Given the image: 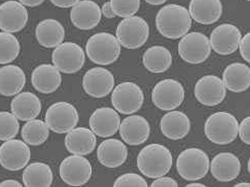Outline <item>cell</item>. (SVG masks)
Returning <instances> with one entry per match:
<instances>
[{"instance_id":"1f68e13d","label":"cell","mask_w":250,"mask_h":187,"mask_svg":"<svg viewBox=\"0 0 250 187\" xmlns=\"http://www.w3.org/2000/svg\"><path fill=\"white\" fill-rule=\"evenodd\" d=\"M142 62L149 72L163 73L170 68L172 64V55L165 46L153 45L144 53Z\"/></svg>"},{"instance_id":"6da1fadb","label":"cell","mask_w":250,"mask_h":187,"mask_svg":"<svg viewBox=\"0 0 250 187\" xmlns=\"http://www.w3.org/2000/svg\"><path fill=\"white\" fill-rule=\"evenodd\" d=\"M191 20L188 9L185 6L168 4L158 12L156 26L161 35L169 39H178L188 33Z\"/></svg>"},{"instance_id":"d4e9b609","label":"cell","mask_w":250,"mask_h":187,"mask_svg":"<svg viewBox=\"0 0 250 187\" xmlns=\"http://www.w3.org/2000/svg\"><path fill=\"white\" fill-rule=\"evenodd\" d=\"M188 13L197 23L211 25L222 17L223 4L220 0H190Z\"/></svg>"},{"instance_id":"ffe728a7","label":"cell","mask_w":250,"mask_h":187,"mask_svg":"<svg viewBox=\"0 0 250 187\" xmlns=\"http://www.w3.org/2000/svg\"><path fill=\"white\" fill-rule=\"evenodd\" d=\"M101 8L93 0H81L70 12L72 24L82 30H91L101 21Z\"/></svg>"},{"instance_id":"ba28073f","label":"cell","mask_w":250,"mask_h":187,"mask_svg":"<svg viewBox=\"0 0 250 187\" xmlns=\"http://www.w3.org/2000/svg\"><path fill=\"white\" fill-rule=\"evenodd\" d=\"M80 115L76 108L68 102H57L51 105L45 112V124L57 134H65L76 126Z\"/></svg>"},{"instance_id":"5b68a950","label":"cell","mask_w":250,"mask_h":187,"mask_svg":"<svg viewBox=\"0 0 250 187\" xmlns=\"http://www.w3.org/2000/svg\"><path fill=\"white\" fill-rule=\"evenodd\" d=\"M176 168L182 179L198 181L207 175L210 168V161L205 151L194 147L184 150L178 155Z\"/></svg>"},{"instance_id":"c3c4849f","label":"cell","mask_w":250,"mask_h":187,"mask_svg":"<svg viewBox=\"0 0 250 187\" xmlns=\"http://www.w3.org/2000/svg\"><path fill=\"white\" fill-rule=\"evenodd\" d=\"M247 1H250V0H247Z\"/></svg>"},{"instance_id":"44dd1931","label":"cell","mask_w":250,"mask_h":187,"mask_svg":"<svg viewBox=\"0 0 250 187\" xmlns=\"http://www.w3.org/2000/svg\"><path fill=\"white\" fill-rule=\"evenodd\" d=\"M209 169L217 181L230 182L239 176L241 171V163L235 154L222 152L213 157Z\"/></svg>"},{"instance_id":"4fadbf2b","label":"cell","mask_w":250,"mask_h":187,"mask_svg":"<svg viewBox=\"0 0 250 187\" xmlns=\"http://www.w3.org/2000/svg\"><path fill=\"white\" fill-rule=\"evenodd\" d=\"M31 159V151L23 140L9 139L0 146V165L8 171L24 169Z\"/></svg>"},{"instance_id":"4dcf8cb0","label":"cell","mask_w":250,"mask_h":187,"mask_svg":"<svg viewBox=\"0 0 250 187\" xmlns=\"http://www.w3.org/2000/svg\"><path fill=\"white\" fill-rule=\"evenodd\" d=\"M22 178L26 187H49L53 183L54 176L49 165L36 162L25 166Z\"/></svg>"},{"instance_id":"ab89813d","label":"cell","mask_w":250,"mask_h":187,"mask_svg":"<svg viewBox=\"0 0 250 187\" xmlns=\"http://www.w3.org/2000/svg\"><path fill=\"white\" fill-rule=\"evenodd\" d=\"M152 187H177L178 183L171 178V177H167L166 175L161 176L156 178V180L151 183Z\"/></svg>"},{"instance_id":"30bf717a","label":"cell","mask_w":250,"mask_h":187,"mask_svg":"<svg viewBox=\"0 0 250 187\" xmlns=\"http://www.w3.org/2000/svg\"><path fill=\"white\" fill-rule=\"evenodd\" d=\"M54 66L62 73L72 74L79 72L85 62L83 47L74 42H62L55 47L52 55Z\"/></svg>"},{"instance_id":"603a6c76","label":"cell","mask_w":250,"mask_h":187,"mask_svg":"<svg viewBox=\"0 0 250 187\" xmlns=\"http://www.w3.org/2000/svg\"><path fill=\"white\" fill-rule=\"evenodd\" d=\"M99 163L107 168H119L127 161L128 148L125 143L118 139L104 140L97 148Z\"/></svg>"},{"instance_id":"f6af8a7d","label":"cell","mask_w":250,"mask_h":187,"mask_svg":"<svg viewBox=\"0 0 250 187\" xmlns=\"http://www.w3.org/2000/svg\"><path fill=\"white\" fill-rule=\"evenodd\" d=\"M146 1L151 5H161L163 3H165L167 0H146Z\"/></svg>"},{"instance_id":"74e56055","label":"cell","mask_w":250,"mask_h":187,"mask_svg":"<svg viewBox=\"0 0 250 187\" xmlns=\"http://www.w3.org/2000/svg\"><path fill=\"white\" fill-rule=\"evenodd\" d=\"M238 135L245 144H250V117L245 119L238 125Z\"/></svg>"},{"instance_id":"bcb514c9","label":"cell","mask_w":250,"mask_h":187,"mask_svg":"<svg viewBox=\"0 0 250 187\" xmlns=\"http://www.w3.org/2000/svg\"><path fill=\"white\" fill-rule=\"evenodd\" d=\"M188 187H205V184H202L200 182H191L187 185Z\"/></svg>"},{"instance_id":"7a4b0ae2","label":"cell","mask_w":250,"mask_h":187,"mask_svg":"<svg viewBox=\"0 0 250 187\" xmlns=\"http://www.w3.org/2000/svg\"><path fill=\"white\" fill-rule=\"evenodd\" d=\"M172 164L170 150L162 144H149L142 148L137 156L138 170L152 179L167 175L172 168Z\"/></svg>"},{"instance_id":"3957f363","label":"cell","mask_w":250,"mask_h":187,"mask_svg":"<svg viewBox=\"0 0 250 187\" xmlns=\"http://www.w3.org/2000/svg\"><path fill=\"white\" fill-rule=\"evenodd\" d=\"M121 50L118 38L107 32L94 34L85 44V52L90 60L100 66L114 63L121 55Z\"/></svg>"},{"instance_id":"b9f144b4","label":"cell","mask_w":250,"mask_h":187,"mask_svg":"<svg viewBox=\"0 0 250 187\" xmlns=\"http://www.w3.org/2000/svg\"><path fill=\"white\" fill-rule=\"evenodd\" d=\"M101 14L107 19H112L115 17L114 13L112 12V8H111V5H110V2H105L103 4V6L101 7Z\"/></svg>"},{"instance_id":"f546056e","label":"cell","mask_w":250,"mask_h":187,"mask_svg":"<svg viewBox=\"0 0 250 187\" xmlns=\"http://www.w3.org/2000/svg\"><path fill=\"white\" fill-rule=\"evenodd\" d=\"M35 36L41 45L53 48L63 42L65 30L59 21L55 19H46L36 26Z\"/></svg>"},{"instance_id":"d6986e66","label":"cell","mask_w":250,"mask_h":187,"mask_svg":"<svg viewBox=\"0 0 250 187\" xmlns=\"http://www.w3.org/2000/svg\"><path fill=\"white\" fill-rule=\"evenodd\" d=\"M122 139L129 145L137 146L146 142L150 135V125L141 115H130L120 125Z\"/></svg>"},{"instance_id":"8fae6325","label":"cell","mask_w":250,"mask_h":187,"mask_svg":"<svg viewBox=\"0 0 250 187\" xmlns=\"http://www.w3.org/2000/svg\"><path fill=\"white\" fill-rule=\"evenodd\" d=\"M185 87L172 78L159 82L151 93L153 104L161 110H175L185 100Z\"/></svg>"},{"instance_id":"60d3db41","label":"cell","mask_w":250,"mask_h":187,"mask_svg":"<svg viewBox=\"0 0 250 187\" xmlns=\"http://www.w3.org/2000/svg\"><path fill=\"white\" fill-rule=\"evenodd\" d=\"M81 0H51V2L61 8H69L72 7L74 4L78 3Z\"/></svg>"},{"instance_id":"cb8c5ba5","label":"cell","mask_w":250,"mask_h":187,"mask_svg":"<svg viewBox=\"0 0 250 187\" xmlns=\"http://www.w3.org/2000/svg\"><path fill=\"white\" fill-rule=\"evenodd\" d=\"M31 83L37 92L42 94L54 93L61 85V72L54 65H40L32 72Z\"/></svg>"},{"instance_id":"8d00e7d4","label":"cell","mask_w":250,"mask_h":187,"mask_svg":"<svg viewBox=\"0 0 250 187\" xmlns=\"http://www.w3.org/2000/svg\"><path fill=\"white\" fill-rule=\"evenodd\" d=\"M114 187H147L146 179L136 173H127L120 176L114 181Z\"/></svg>"},{"instance_id":"7bdbcfd3","label":"cell","mask_w":250,"mask_h":187,"mask_svg":"<svg viewBox=\"0 0 250 187\" xmlns=\"http://www.w3.org/2000/svg\"><path fill=\"white\" fill-rule=\"evenodd\" d=\"M43 1L44 0H19V2H21L25 6H29V7L38 6L41 5Z\"/></svg>"},{"instance_id":"f35d334b","label":"cell","mask_w":250,"mask_h":187,"mask_svg":"<svg viewBox=\"0 0 250 187\" xmlns=\"http://www.w3.org/2000/svg\"><path fill=\"white\" fill-rule=\"evenodd\" d=\"M238 48L240 50L242 58L246 62H250V33H246L239 42Z\"/></svg>"},{"instance_id":"7c38bea8","label":"cell","mask_w":250,"mask_h":187,"mask_svg":"<svg viewBox=\"0 0 250 187\" xmlns=\"http://www.w3.org/2000/svg\"><path fill=\"white\" fill-rule=\"evenodd\" d=\"M61 179L70 186H83L88 183L92 177V165L84 155L72 154L67 156L60 165Z\"/></svg>"},{"instance_id":"9a60e30c","label":"cell","mask_w":250,"mask_h":187,"mask_svg":"<svg viewBox=\"0 0 250 187\" xmlns=\"http://www.w3.org/2000/svg\"><path fill=\"white\" fill-rule=\"evenodd\" d=\"M195 96L201 104L213 107L225 100L227 88L218 76L206 75L197 82Z\"/></svg>"},{"instance_id":"4316f807","label":"cell","mask_w":250,"mask_h":187,"mask_svg":"<svg viewBox=\"0 0 250 187\" xmlns=\"http://www.w3.org/2000/svg\"><path fill=\"white\" fill-rule=\"evenodd\" d=\"M12 112L18 120L28 122L36 119L42 111V102L36 95L30 92L19 93L11 104Z\"/></svg>"},{"instance_id":"e575fe53","label":"cell","mask_w":250,"mask_h":187,"mask_svg":"<svg viewBox=\"0 0 250 187\" xmlns=\"http://www.w3.org/2000/svg\"><path fill=\"white\" fill-rule=\"evenodd\" d=\"M20 131V124L15 114L8 111L0 112V140L14 139Z\"/></svg>"},{"instance_id":"e0dca14e","label":"cell","mask_w":250,"mask_h":187,"mask_svg":"<svg viewBox=\"0 0 250 187\" xmlns=\"http://www.w3.org/2000/svg\"><path fill=\"white\" fill-rule=\"evenodd\" d=\"M28 22V11L17 0H9L0 5V29L3 32L16 33L23 30Z\"/></svg>"},{"instance_id":"ac0fdd59","label":"cell","mask_w":250,"mask_h":187,"mask_svg":"<svg viewBox=\"0 0 250 187\" xmlns=\"http://www.w3.org/2000/svg\"><path fill=\"white\" fill-rule=\"evenodd\" d=\"M89 125L95 135L102 138H108L119 131L121 117L118 111L113 108L101 107L92 113Z\"/></svg>"},{"instance_id":"d590c367","label":"cell","mask_w":250,"mask_h":187,"mask_svg":"<svg viewBox=\"0 0 250 187\" xmlns=\"http://www.w3.org/2000/svg\"><path fill=\"white\" fill-rule=\"evenodd\" d=\"M109 2L115 17L123 19L135 16L140 7V0H110Z\"/></svg>"},{"instance_id":"7402d4cb","label":"cell","mask_w":250,"mask_h":187,"mask_svg":"<svg viewBox=\"0 0 250 187\" xmlns=\"http://www.w3.org/2000/svg\"><path fill=\"white\" fill-rule=\"evenodd\" d=\"M97 144L96 135L91 129L74 127L65 137V147L72 154L88 155L94 151Z\"/></svg>"},{"instance_id":"277c9868","label":"cell","mask_w":250,"mask_h":187,"mask_svg":"<svg viewBox=\"0 0 250 187\" xmlns=\"http://www.w3.org/2000/svg\"><path fill=\"white\" fill-rule=\"evenodd\" d=\"M238 125L239 123L233 114L219 111L208 117L204 131L209 141L218 145H227L236 140Z\"/></svg>"},{"instance_id":"ee69618b","label":"cell","mask_w":250,"mask_h":187,"mask_svg":"<svg viewBox=\"0 0 250 187\" xmlns=\"http://www.w3.org/2000/svg\"><path fill=\"white\" fill-rule=\"evenodd\" d=\"M21 186H23V184H21L17 180H13V179L4 180L0 183V187H21Z\"/></svg>"},{"instance_id":"2e32d148","label":"cell","mask_w":250,"mask_h":187,"mask_svg":"<svg viewBox=\"0 0 250 187\" xmlns=\"http://www.w3.org/2000/svg\"><path fill=\"white\" fill-rule=\"evenodd\" d=\"M241 32L239 28L232 24H222L217 26L210 35L211 50L219 55H230L238 50L241 41Z\"/></svg>"},{"instance_id":"d6a6232c","label":"cell","mask_w":250,"mask_h":187,"mask_svg":"<svg viewBox=\"0 0 250 187\" xmlns=\"http://www.w3.org/2000/svg\"><path fill=\"white\" fill-rule=\"evenodd\" d=\"M50 135V129L45 122L41 120L28 121L22 127L23 141L32 146L43 144Z\"/></svg>"},{"instance_id":"9c48e42d","label":"cell","mask_w":250,"mask_h":187,"mask_svg":"<svg viewBox=\"0 0 250 187\" xmlns=\"http://www.w3.org/2000/svg\"><path fill=\"white\" fill-rule=\"evenodd\" d=\"M209 38L200 32H190L182 36L178 43V54L184 61L189 64L205 62L211 54Z\"/></svg>"},{"instance_id":"52a82bcc","label":"cell","mask_w":250,"mask_h":187,"mask_svg":"<svg viewBox=\"0 0 250 187\" xmlns=\"http://www.w3.org/2000/svg\"><path fill=\"white\" fill-rule=\"evenodd\" d=\"M111 103L118 112L130 115L140 110L144 103V94L138 84L131 82L122 83L113 87Z\"/></svg>"},{"instance_id":"5bb4252c","label":"cell","mask_w":250,"mask_h":187,"mask_svg":"<svg viewBox=\"0 0 250 187\" xmlns=\"http://www.w3.org/2000/svg\"><path fill=\"white\" fill-rule=\"evenodd\" d=\"M83 91L93 98H103L109 95L114 87L112 73L102 67H95L83 77Z\"/></svg>"},{"instance_id":"836d02e7","label":"cell","mask_w":250,"mask_h":187,"mask_svg":"<svg viewBox=\"0 0 250 187\" xmlns=\"http://www.w3.org/2000/svg\"><path fill=\"white\" fill-rule=\"evenodd\" d=\"M20 42L13 33H0V64H9L15 61L20 55Z\"/></svg>"},{"instance_id":"484cf974","label":"cell","mask_w":250,"mask_h":187,"mask_svg":"<svg viewBox=\"0 0 250 187\" xmlns=\"http://www.w3.org/2000/svg\"><path fill=\"white\" fill-rule=\"evenodd\" d=\"M161 131L170 140L184 139L190 131V121L184 112L171 110L162 117Z\"/></svg>"},{"instance_id":"8992f818","label":"cell","mask_w":250,"mask_h":187,"mask_svg":"<svg viewBox=\"0 0 250 187\" xmlns=\"http://www.w3.org/2000/svg\"><path fill=\"white\" fill-rule=\"evenodd\" d=\"M149 37L148 24L141 17L125 18L117 27V38L128 50H136L146 43Z\"/></svg>"},{"instance_id":"83f0119b","label":"cell","mask_w":250,"mask_h":187,"mask_svg":"<svg viewBox=\"0 0 250 187\" xmlns=\"http://www.w3.org/2000/svg\"><path fill=\"white\" fill-rule=\"evenodd\" d=\"M26 75L23 69L17 65H6L0 68V94L11 97L23 91Z\"/></svg>"},{"instance_id":"f1b7e54d","label":"cell","mask_w":250,"mask_h":187,"mask_svg":"<svg viewBox=\"0 0 250 187\" xmlns=\"http://www.w3.org/2000/svg\"><path fill=\"white\" fill-rule=\"evenodd\" d=\"M222 81L230 92H245L250 86V68L242 63L230 64L225 69Z\"/></svg>"},{"instance_id":"7dc6e473","label":"cell","mask_w":250,"mask_h":187,"mask_svg":"<svg viewBox=\"0 0 250 187\" xmlns=\"http://www.w3.org/2000/svg\"><path fill=\"white\" fill-rule=\"evenodd\" d=\"M235 186H236V187H249L250 184H249L248 182H246V183H238V184H236Z\"/></svg>"}]
</instances>
